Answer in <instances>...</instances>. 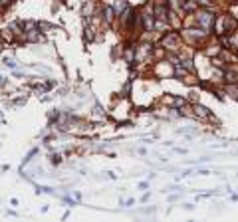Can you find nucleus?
<instances>
[{
	"label": "nucleus",
	"mask_w": 238,
	"mask_h": 222,
	"mask_svg": "<svg viewBox=\"0 0 238 222\" xmlns=\"http://www.w3.org/2000/svg\"><path fill=\"white\" fill-rule=\"evenodd\" d=\"M198 20H200V24H202V26H208V24L212 22V16L208 12H200V14H198Z\"/></svg>",
	"instance_id": "1"
},
{
	"label": "nucleus",
	"mask_w": 238,
	"mask_h": 222,
	"mask_svg": "<svg viewBox=\"0 0 238 222\" xmlns=\"http://www.w3.org/2000/svg\"><path fill=\"white\" fill-rule=\"evenodd\" d=\"M194 111H197V115H202V117H210L208 109H206V107H202V105H194Z\"/></svg>",
	"instance_id": "2"
},
{
	"label": "nucleus",
	"mask_w": 238,
	"mask_h": 222,
	"mask_svg": "<svg viewBox=\"0 0 238 222\" xmlns=\"http://www.w3.org/2000/svg\"><path fill=\"white\" fill-rule=\"evenodd\" d=\"M224 78H226V81H230V83H238V73H234V72H226Z\"/></svg>",
	"instance_id": "3"
},
{
	"label": "nucleus",
	"mask_w": 238,
	"mask_h": 222,
	"mask_svg": "<svg viewBox=\"0 0 238 222\" xmlns=\"http://www.w3.org/2000/svg\"><path fill=\"white\" fill-rule=\"evenodd\" d=\"M113 14H115V10H113L111 6H107L105 8V20H107V22H111V20H113Z\"/></svg>",
	"instance_id": "4"
}]
</instances>
